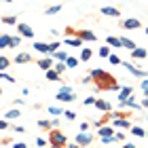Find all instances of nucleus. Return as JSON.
Listing matches in <instances>:
<instances>
[{"mask_svg": "<svg viewBox=\"0 0 148 148\" xmlns=\"http://www.w3.org/2000/svg\"><path fill=\"white\" fill-rule=\"evenodd\" d=\"M95 99H97V97H93V95H87V97L83 99V104H85V106H95Z\"/></svg>", "mask_w": 148, "mask_h": 148, "instance_id": "58836bf2", "label": "nucleus"}, {"mask_svg": "<svg viewBox=\"0 0 148 148\" xmlns=\"http://www.w3.org/2000/svg\"><path fill=\"white\" fill-rule=\"evenodd\" d=\"M15 28H17V32H19V36H23V38H34V30H32L28 23H21V21H19Z\"/></svg>", "mask_w": 148, "mask_h": 148, "instance_id": "0eeeda50", "label": "nucleus"}, {"mask_svg": "<svg viewBox=\"0 0 148 148\" xmlns=\"http://www.w3.org/2000/svg\"><path fill=\"white\" fill-rule=\"evenodd\" d=\"M49 144V140H45V138H36V146L40 148V146H47Z\"/></svg>", "mask_w": 148, "mask_h": 148, "instance_id": "c03bdc74", "label": "nucleus"}, {"mask_svg": "<svg viewBox=\"0 0 148 148\" xmlns=\"http://www.w3.org/2000/svg\"><path fill=\"white\" fill-rule=\"evenodd\" d=\"M146 138H148V129H146Z\"/></svg>", "mask_w": 148, "mask_h": 148, "instance_id": "13d9d810", "label": "nucleus"}, {"mask_svg": "<svg viewBox=\"0 0 148 148\" xmlns=\"http://www.w3.org/2000/svg\"><path fill=\"white\" fill-rule=\"evenodd\" d=\"M99 57H102V59H108L110 57V45H104V47H99Z\"/></svg>", "mask_w": 148, "mask_h": 148, "instance_id": "bb28decb", "label": "nucleus"}, {"mask_svg": "<svg viewBox=\"0 0 148 148\" xmlns=\"http://www.w3.org/2000/svg\"><path fill=\"white\" fill-rule=\"evenodd\" d=\"M9 66H11V59H9V57H4V55H0V72L6 70Z\"/></svg>", "mask_w": 148, "mask_h": 148, "instance_id": "f704fd0d", "label": "nucleus"}, {"mask_svg": "<svg viewBox=\"0 0 148 148\" xmlns=\"http://www.w3.org/2000/svg\"><path fill=\"white\" fill-rule=\"evenodd\" d=\"M74 36H78V38H83L85 40V42H87V40H89V42H95V40H97V36H95V32H91V30H76V34H74Z\"/></svg>", "mask_w": 148, "mask_h": 148, "instance_id": "6e6552de", "label": "nucleus"}, {"mask_svg": "<svg viewBox=\"0 0 148 148\" xmlns=\"http://www.w3.org/2000/svg\"><path fill=\"white\" fill-rule=\"evenodd\" d=\"M19 116H21L19 108H11L9 112H4V119H9V121H13V119H19Z\"/></svg>", "mask_w": 148, "mask_h": 148, "instance_id": "393cba45", "label": "nucleus"}, {"mask_svg": "<svg viewBox=\"0 0 148 148\" xmlns=\"http://www.w3.org/2000/svg\"><path fill=\"white\" fill-rule=\"evenodd\" d=\"M140 104H142V108H146V110H148V97H144V99H142Z\"/></svg>", "mask_w": 148, "mask_h": 148, "instance_id": "864d4df0", "label": "nucleus"}, {"mask_svg": "<svg viewBox=\"0 0 148 148\" xmlns=\"http://www.w3.org/2000/svg\"><path fill=\"white\" fill-rule=\"evenodd\" d=\"M11 129L15 131V133H25V127L23 125H15V127H11Z\"/></svg>", "mask_w": 148, "mask_h": 148, "instance_id": "37998d69", "label": "nucleus"}, {"mask_svg": "<svg viewBox=\"0 0 148 148\" xmlns=\"http://www.w3.org/2000/svg\"><path fill=\"white\" fill-rule=\"evenodd\" d=\"M119 38H121V45H123L125 49H129V51H133V49H136V47H138V45L133 42L131 38H127V36H119Z\"/></svg>", "mask_w": 148, "mask_h": 148, "instance_id": "4be33fe9", "label": "nucleus"}, {"mask_svg": "<svg viewBox=\"0 0 148 148\" xmlns=\"http://www.w3.org/2000/svg\"><path fill=\"white\" fill-rule=\"evenodd\" d=\"M140 89H142V91H148V78H142V83H140Z\"/></svg>", "mask_w": 148, "mask_h": 148, "instance_id": "de8ad7c7", "label": "nucleus"}, {"mask_svg": "<svg viewBox=\"0 0 148 148\" xmlns=\"http://www.w3.org/2000/svg\"><path fill=\"white\" fill-rule=\"evenodd\" d=\"M102 13L106 17H116V19H121V11L116 9V6H102Z\"/></svg>", "mask_w": 148, "mask_h": 148, "instance_id": "2eb2a0df", "label": "nucleus"}, {"mask_svg": "<svg viewBox=\"0 0 148 148\" xmlns=\"http://www.w3.org/2000/svg\"><path fill=\"white\" fill-rule=\"evenodd\" d=\"M49 148H64V146H53V144H49Z\"/></svg>", "mask_w": 148, "mask_h": 148, "instance_id": "5fc2aeb1", "label": "nucleus"}, {"mask_svg": "<svg viewBox=\"0 0 148 148\" xmlns=\"http://www.w3.org/2000/svg\"><path fill=\"white\" fill-rule=\"evenodd\" d=\"M121 66H123V68H127V70H129V72L133 74V76H136V78H146V76H148V72H146V70H142V68H136V66H133V64H129V62H123Z\"/></svg>", "mask_w": 148, "mask_h": 148, "instance_id": "39448f33", "label": "nucleus"}, {"mask_svg": "<svg viewBox=\"0 0 148 148\" xmlns=\"http://www.w3.org/2000/svg\"><path fill=\"white\" fill-rule=\"evenodd\" d=\"M110 125L114 129H131V121L129 119H112Z\"/></svg>", "mask_w": 148, "mask_h": 148, "instance_id": "1a4fd4ad", "label": "nucleus"}, {"mask_svg": "<svg viewBox=\"0 0 148 148\" xmlns=\"http://www.w3.org/2000/svg\"><path fill=\"white\" fill-rule=\"evenodd\" d=\"M146 121H148V116H146Z\"/></svg>", "mask_w": 148, "mask_h": 148, "instance_id": "052dcab7", "label": "nucleus"}, {"mask_svg": "<svg viewBox=\"0 0 148 148\" xmlns=\"http://www.w3.org/2000/svg\"><path fill=\"white\" fill-rule=\"evenodd\" d=\"M66 148H83V146L76 144V142H72V144H66Z\"/></svg>", "mask_w": 148, "mask_h": 148, "instance_id": "3c124183", "label": "nucleus"}, {"mask_svg": "<svg viewBox=\"0 0 148 148\" xmlns=\"http://www.w3.org/2000/svg\"><path fill=\"white\" fill-rule=\"evenodd\" d=\"M64 45H70V47H76V49H83L85 40H83V38H78V36H66Z\"/></svg>", "mask_w": 148, "mask_h": 148, "instance_id": "9d476101", "label": "nucleus"}, {"mask_svg": "<svg viewBox=\"0 0 148 148\" xmlns=\"http://www.w3.org/2000/svg\"><path fill=\"white\" fill-rule=\"evenodd\" d=\"M0 95H2V89H0Z\"/></svg>", "mask_w": 148, "mask_h": 148, "instance_id": "bf43d9fd", "label": "nucleus"}, {"mask_svg": "<svg viewBox=\"0 0 148 148\" xmlns=\"http://www.w3.org/2000/svg\"><path fill=\"white\" fill-rule=\"evenodd\" d=\"M49 114H51V116H62L64 110L59 108V106H49Z\"/></svg>", "mask_w": 148, "mask_h": 148, "instance_id": "2f4dec72", "label": "nucleus"}, {"mask_svg": "<svg viewBox=\"0 0 148 148\" xmlns=\"http://www.w3.org/2000/svg\"><path fill=\"white\" fill-rule=\"evenodd\" d=\"M121 28L123 30H140L142 23H140V19H136V17H127V19H121Z\"/></svg>", "mask_w": 148, "mask_h": 148, "instance_id": "20e7f679", "label": "nucleus"}, {"mask_svg": "<svg viewBox=\"0 0 148 148\" xmlns=\"http://www.w3.org/2000/svg\"><path fill=\"white\" fill-rule=\"evenodd\" d=\"M95 108H97L99 112H112V104L99 97V99H95Z\"/></svg>", "mask_w": 148, "mask_h": 148, "instance_id": "ddd939ff", "label": "nucleus"}, {"mask_svg": "<svg viewBox=\"0 0 148 148\" xmlns=\"http://www.w3.org/2000/svg\"><path fill=\"white\" fill-rule=\"evenodd\" d=\"M45 76H47V80H62V74H59L55 68L47 70V72H45Z\"/></svg>", "mask_w": 148, "mask_h": 148, "instance_id": "5701e85b", "label": "nucleus"}, {"mask_svg": "<svg viewBox=\"0 0 148 148\" xmlns=\"http://www.w3.org/2000/svg\"><path fill=\"white\" fill-rule=\"evenodd\" d=\"M64 42H57V40H53V42H49V55H53L55 51H59V47H62Z\"/></svg>", "mask_w": 148, "mask_h": 148, "instance_id": "72a5a7b5", "label": "nucleus"}, {"mask_svg": "<svg viewBox=\"0 0 148 148\" xmlns=\"http://www.w3.org/2000/svg\"><path fill=\"white\" fill-rule=\"evenodd\" d=\"M13 148H28V144H23V142H15V144H13Z\"/></svg>", "mask_w": 148, "mask_h": 148, "instance_id": "8fccbe9b", "label": "nucleus"}, {"mask_svg": "<svg viewBox=\"0 0 148 148\" xmlns=\"http://www.w3.org/2000/svg\"><path fill=\"white\" fill-rule=\"evenodd\" d=\"M59 11H62V4H53V6H49V9L45 11V15H49V17H51V15H57Z\"/></svg>", "mask_w": 148, "mask_h": 148, "instance_id": "c85d7f7f", "label": "nucleus"}, {"mask_svg": "<svg viewBox=\"0 0 148 148\" xmlns=\"http://www.w3.org/2000/svg\"><path fill=\"white\" fill-rule=\"evenodd\" d=\"M121 148H138V146H136V144H131V142H125Z\"/></svg>", "mask_w": 148, "mask_h": 148, "instance_id": "603ef678", "label": "nucleus"}, {"mask_svg": "<svg viewBox=\"0 0 148 148\" xmlns=\"http://www.w3.org/2000/svg\"><path fill=\"white\" fill-rule=\"evenodd\" d=\"M91 57H93V51L89 47H83V49H80V62H89Z\"/></svg>", "mask_w": 148, "mask_h": 148, "instance_id": "b1692460", "label": "nucleus"}, {"mask_svg": "<svg viewBox=\"0 0 148 148\" xmlns=\"http://www.w3.org/2000/svg\"><path fill=\"white\" fill-rule=\"evenodd\" d=\"M2 129H11L9 127V119H0V131Z\"/></svg>", "mask_w": 148, "mask_h": 148, "instance_id": "79ce46f5", "label": "nucleus"}, {"mask_svg": "<svg viewBox=\"0 0 148 148\" xmlns=\"http://www.w3.org/2000/svg\"><path fill=\"white\" fill-rule=\"evenodd\" d=\"M53 62H55V59H53V57H42V59H38V62H36V66H38V68L40 70H51L53 68Z\"/></svg>", "mask_w": 148, "mask_h": 148, "instance_id": "9b49d317", "label": "nucleus"}, {"mask_svg": "<svg viewBox=\"0 0 148 148\" xmlns=\"http://www.w3.org/2000/svg\"><path fill=\"white\" fill-rule=\"evenodd\" d=\"M131 57L133 59H148V51L142 49V47H136V49L131 51Z\"/></svg>", "mask_w": 148, "mask_h": 148, "instance_id": "dca6fc26", "label": "nucleus"}, {"mask_svg": "<svg viewBox=\"0 0 148 148\" xmlns=\"http://www.w3.org/2000/svg\"><path fill=\"white\" fill-rule=\"evenodd\" d=\"M129 133H131V136H136V138H146V129H142L140 125H131Z\"/></svg>", "mask_w": 148, "mask_h": 148, "instance_id": "aec40b11", "label": "nucleus"}, {"mask_svg": "<svg viewBox=\"0 0 148 148\" xmlns=\"http://www.w3.org/2000/svg\"><path fill=\"white\" fill-rule=\"evenodd\" d=\"M53 68H55V70H57L59 74H64V72H66V68H68V66H66V62H57L55 66H53Z\"/></svg>", "mask_w": 148, "mask_h": 148, "instance_id": "4c0bfd02", "label": "nucleus"}, {"mask_svg": "<svg viewBox=\"0 0 148 148\" xmlns=\"http://www.w3.org/2000/svg\"><path fill=\"white\" fill-rule=\"evenodd\" d=\"M131 93H133V87H129V85H127V87H121V89H119V102H125V99H129V95H131Z\"/></svg>", "mask_w": 148, "mask_h": 148, "instance_id": "4468645a", "label": "nucleus"}, {"mask_svg": "<svg viewBox=\"0 0 148 148\" xmlns=\"http://www.w3.org/2000/svg\"><path fill=\"white\" fill-rule=\"evenodd\" d=\"M49 144H53V146H64L66 148V144H68V136L66 133H62L59 129H49Z\"/></svg>", "mask_w": 148, "mask_h": 148, "instance_id": "f03ea898", "label": "nucleus"}, {"mask_svg": "<svg viewBox=\"0 0 148 148\" xmlns=\"http://www.w3.org/2000/svg\"><path fill=\"white\" fill-rule=\"evenodd\" d=\"M21 38H23V36H13V45H11V49H15V47L21 45Z\"/></svg>", "mask_w": 148, "mask_h": 148, "instance_id": "a19ab883", "label": "nucleus"}, {"mask_svg": "<svg viewBox=\"0 0 148 148\" xmlns=\"http://www.w3.org/2000/svg\"><path fill=\"white\" fill-rule=\"evenodd\" d=\"M38 127H40V129H53V121L40 119V121H38Z\"/></svg>", "mask_w": 148, "mask_h": 148, "instance_id": "7c9ffc66", "label": "nucleus"}, {"mask_svg": "<svg viewBox=\"0 0 148 148\" xmlns=\"http://www.w3.org/2000/svg\"><path fill=\"white\" fill-rule=\"evenodd\" d=\"M110 116H112V119H129V116H131V112H121V110H119V112H114V110H112V112H110Z\"/></svg>", "mask_w": 148, "mask_h": 148, "instance_id": "473e14b6", "label": "nucleus"}, {"mask_svg": "<svg viewBox=\"0 0 148 148\" xmlns=\"http://www.w3.org/2000/svg\"><path fill=\"white\" fill-rule=\"evenodd\" d=\"M55 99L57 102H74V99H76V95H74V91H72V87L70 85H64L62 89L57 91V95H55Z\"/></svg>", "mask_w": 148, "mask_h": 148, "instance_id": "7ed1b4c3", "label": "nucleus"}, {"mask_svg": "<svg viewBox=\"0 0 148 148\" xmlns=\"http://www.w3.org/2000/svg\"><path fill=\"white\" fill-rule=\"evenodd\" d=\"M30 62H34V59H32V55L30 53H17L15 55V64H30Z\"/></svg>", "mask_w": 148, "mask_h": 148, "instance_id": "f3484780", "label": "nucleus"}, {"mask_svg": "<svg viewBox=\"0 0 148 148\" xmlns=\"http://www.w3.org/2000/svg\"><path fill=\"white\" fill-rule=\"evenodd\" d=\"M108 62L112 64V66H121L123 62H121V57L119 55H114V53H110V57H108Z\"/></svg>", "mask_w": 148, "mask_h": 148, "instance_id": "c9c22d12", "label": "nucleus"}, {"mask_svg": "<svg viewBox=\"0 0 148 148\" xmlns=\"http://www.w3.org/2000/svg\"><path fill=\"white\" fill-rule=\"evenodd\" d=\"M32 47H34L38 53H42V55H49V42H40V40H36Z\"/></svg>", "mask_w": 148, "mask_h": 148, "instance_id": "a211bd4d", "label": "nucleus"}, {"mask_svg": "<svg viewBox=\"0 0 148 148\" xmlns=\"http://www.w3.org/2000/svg\"><path fill=\"white\" fill-rule=\"evenodd\" d=\"M66 57H68V53H66V51H62V49L53 53V59H57V62H66Z\"/></svg>", "mask_w": 148, "mask_h": 148, "instance_id": "c756f323", "label": "nucleus"}, {"mask_svg": "<svg viewBox=\"0 0 148 148\" xmlns=\"http://www.w3.org/2000/svg\"><path fill=\"white\" fill-rule=\"evenodd\" d=\"M144 32H146V38H148V28H144Z\"/></svg>", "mask_w": 148, "mask_h": 148, "instance_id": "6e6d98bb", "label": "nucleus"}, {"mask_svg": "<svg viewBox=\"0 0 148 148\" xmlns=\"http://www.w3.org/2000/svg\"><path fill=\"white\" fill-rule=\"evenodd\" d=\"M0 78H4V80H6V83H15V80H17L15 76H11V74H9V72H4V70H2V72H0Z\"/></svg>", "mask_w": 148, "mask_h": 148, "instance_id": "e433bc0d", "label": "nucleus"}, {"mask_svg": "<svg viewBox=\"0 0 148 148\" xmlns=\"http://www.w3.org/2000/svg\"><path fill=\"white\" fill-rule=\"evenodd\" d=\"M91 129V123H80V127H78V131H89Z\"/></svg>", "mask_w": 148, "mask_h": 148, "instance_id": "a18cd8bd", "label": "nucleus"}, {"mask_svg": "<svg viewBox=\"0 0 148 148\" xmlns=\"http://www.w3.org/2000/svg\"><path fill=\"white\" fill-rule=\"evenodd\" d=\"M64 34H66V36H74V34H76V28H66Z\"/></svg>", "mask_w": 148, "mask_h": 148, "instance_id": "49530a36", "label": "nucleus"}, {"mask_svg": "<svg viewBox=\"0 0 148 148\" xmlns=\"http://www.w3.org/2000/svg\"><path fill=\"white\" fill-rule=\"evenodd\" d=\"M64 116H66V121H76V112H72V110H64Z\"/></svg>", "mask_w": 148, "mask_h": 148, "instance_id": "ea45409f", "label": "nucleus"}, {"mask_svg": "<svg viewBox=\"0 0 148 148\" xmlns=\"http://www.w3.org/2000/svg\"><path fill=\"white\" fill-rule=\"evenodd\" d=\"M11 45H13V36H9V34L0 36V49H11Z\"/></svg>", "mask_w": 148, "mask_h": 148, "instance_id": "6ab92c4d", "label": "nucleus"}, {"mask_svg": "<svg viewBox=\"0 0 148 148\" xmlns=\"http://www.w3.org/2000/svg\"><path fill=\"white\" fill-rule=\"evenodd\" d=\"M74 142L80 144V146H89V144L93 142V136H91L89 131H78L76 138H74Z\"/></svg>", "mask_w": 148, "mask_h": 148, "instance_id": "423d86ee", "label": "nucleus"}, {"mask_svg": "<svg viewBox=\"0 0 148 148\" xmlns=\"http://www.w3.org/2000/svg\"><path fill=\"white\" fill-rule=\"evenodd\" d=\"M106 45H110L112 49H121V47H123L119 36H106Z\"/></svg>", "mask_w": 148, "mask_h": 148, "instance_id": "412c9836", "label": "nucleus"}, {"mask_svg": "<svg viewBox=\"0 0 148 148\" xmlns=\"http://www.w3.org/2000/svg\"><path fill=\"white\" fill-rule=\"evenodd\" d=\"M114 138H116V142H125V133H114Z\"/></svg>", "mask_w": 148, "mask_h": 148, "instance_id": "09e8293b", "label": "nucleus"}, {"mask_svg": "<svg viewBox=\"0 0 148 148\" xmlns=\"http://www.w3.org/2000/svg\"><path fill=\"white\" fill-rule=\"evenodd\" d=\"M78 64H80V57H72V55L66 57V66H68V68H76Z\"/></svg>", "mask_w": 148, "mask_h": 148, "instance_id": "a878e982", "label": "nucleus"}, {"mask_svg": "<svg viewBox=\"0 0 148 148\" xmlns=\"http://www.w3.org/2000/svg\"><path fill=\"white\" fill-rule=\"evenodd\" d=\"M97 136H99V138H110V136H114V127H112V125H102V127H97Z\"/></svg>", "mask_w": 148, "mask_h": 148, "instance_id": "f8f14e48", "label": "nucleus"}, {"mask_svg": "<svg viewBox=\"0 0 148 148\" xmlns=\"http://www.w3.org/2000/svg\"><path fill=\"white\" fill-rule=\"evenodd\" d=\"M2 23H6V25H17L19 21H17L15 15H4V17H2Z\"/></svg>", "mask_w": 148, "mask_h": 148, "instance_id": "cd10ccee", "label": "nucleus"}, {"mask_svg": "<svg viewBox=\"0 0 148 148\" xmlns=\"http://www.w3.org/2000/svg\"><path fill=\"white\" fill-rule=\"evenodd\" d=\"M2 2H13V0H2Z\"/></svg>", "mask_w": 148, "mask_h": 148, "instance_id": "4d7b16f0", "label": "nucleus"}, {"mask_svg": "<svg viewBox=\"0 0 148 148\" xmlns=\"http://www.w3.org/2000/svg\"><path fill=\"white\" fill-rule=\"evenodd\" d=\"M89 76H91V83L95 87V91H119L121 89L119 78L104 68H93L89 72Z\"/></svg>", "mask_w": 148, "mask_h": 148, "instance_id": "f257e3e1", "label": "nucleus"}]
</instances>
